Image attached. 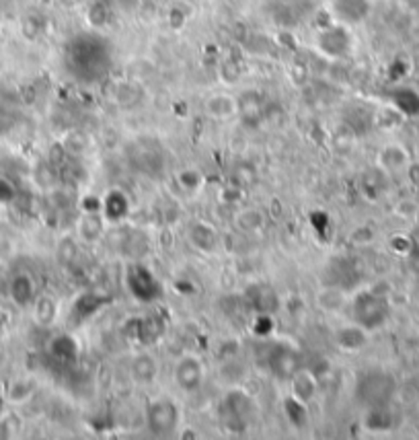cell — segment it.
Masks as SVG:
<instances>
[{
  "instance_id": "cell-1",
  "label": "cell",
  "mask_w": 419,
  "mask_h": 440,
  "mask_svg": "<svg viewBox=\"0 0 419 440\" xmlns=\"http://www.w3.org/2000/svg\"><path fill=\"white\" fill-rule=\"evenodd\" d=\"M148 430L157 437H170L179 426V408L173 399L161 397L148 405L146 412Z\"/></svg>"
},
{
  "instance_id": "cell-2",
  "label": "cell",
  "mask_w": 419,
  "mask_h": 440,
  "mask_svg": "<svg viewBox=\"0 0 419 440\" xmlns=\"http://www.w3.org/2000/svg\"><path fill=\"white\" fill-rule=\"evenodd\" d=\"M355 321L364 329H376L380 327L389 317V305L382 296L374 292H366L355 298Z\"/></svg>"
},
{
  "instance_id": "cell-3",
  "label": "cell",
  "mask_w": 419,
  "mask_h": 440,
  "mask_svg": "<svg viewBox=\"0 0 419 440\" xmlns=\"http://www.w3.org/2000/svg\"><path fill=\"white\" fill-rule=\"evenodd\" d=\"M355 393L370 408L384 405L389 401L391 393H393V381L389 376H384L382 372H370L364 379H360Z\"/></svg>"
},
{
  "instance_id": "cell-4",
  "label": "cell",
  "mask_w": 419,
  "mask_h": 440,
  "mask_svg": "<svg viewBox=\"0 0 419 440\" xmlns=\"http://www.w3.org/2000/svg\"><path fill=\"white\" fill-rule=\"evenodd\" d=\"M245 303L257 315H273L280 309V296L269 284H253L245 290Z\"/></svg>"
},
{
  "instance_id": "cell-5",
  "label": "cell",
  "mask_w": 419,
  "mask_h": 440,
  "mask_svg": "<svg viewBox=\"0 0 419 440\" xmlns=\"http://www.w3.org/2000/svg\"><path fill=\"white\" fill-rule=\"evenodd\" d=\"M204 381V366L197 358L193 356H185L177 362L175 366V383L179 385V389L193 393L202 387Z\"/></svg>"
},
{
  "instance_id": "cell-6",
  "label": "cell",
  "mask_w": 419,
  "mask_h": 440,
  "mask_svg": "<svg viewBox=\"0 0 419 440\" xmlns=\"http://www.w3.org/2000/svg\"><path fill=\"white\" fill-rule=\"evenodd\" d=\"M269 368L273 372V376L282 379V381H290L302 366L296 352H292L290 348H275L269 354Z\"/></svg>"
},
{
  "instance_id": "cell-7",
  "label": "cell",
  "mask_w": 419,
  "mask_h": 440,
  "mask_svg": "<svg viewBox=\"0 0 419 440\" xmlns=\"http://www.w3.org/2000/svg\"><path fill=\"white\" fill-rule=\"evenodd\" d=\"M187 237H189V243L202 251V254H214L216 251V245H218V235H216V229L204 220H195L189 224V231H187Z\"/></svg>"
},
{
  "instance_id": "cell-8",
  "label": "cell",
  "mask_w": 419,
  "mask_h": 440,
  "mask_svg": "<svg viewBox=\"0 0 419 440\" xmlns=\"http://www.w3.org/2000/svg\"><path fill=\"white\" fill-rule=\"evenodd\" d=\"M366 344H368V329H364L358 323L343 325L335 332V346L341 352H360Z\"/></svg>"
},
{
  "instance_id": "cell-9",
  "label": "cell",
  "mask_w": 419,
  "mask_h": 440,
  "mask_svg": "<svg viewBox=\"0 0 419 440\" xmlns=\"http://www.w3.org/2000/svg\"><path fill=\"white\" fill-rule=\"evenodd\" d=\"M288 383H290V395L300 399V401H304V403H311L315 399L317 391H319L317 376L311 370H306V368H300Z\"/></svg>"
},
{
  "instance_id": "cell-10",
  "label": "cell",
  "mask_w": 419,
  "mask_h": 440,
  "mask_svg": "<svg viewBox=\"0 0 419 440\" xmlns=\"http://www.w3.org/2000/svg\"><path fill=\"white\" fill-rule=\"evenodd\" d=\"M204 109L214 119H228L239 113V101L228 93H214L206 99Z\"/></svg>"
},
{
  "instance_id": "cell-11",
  "label": "cell",
  "mask_w": 419,
  "mask_h": 440,
  "mask_svg": "<svg viewBox=\"0 0 419 440\" xmlns=\"http://www.w3.org/2000/svg\"><path fill=\"white\" fill-rule=\"evenodd\" d=\"M130 374L138 385H150L159 374V364L150 354H138L130 364Z\"/></svg>"
},
{
  "instance_id": "cell-12",
  "label": "cell",
  "mask_w": 419,
  "mask_h": 440,
  "mask_svg": "<svg viewBox=\"0 0 419 440\" xmlns=\"http://www.w3.org/2000/svg\"><path fill=\"white\" fill-rule=\"evenodd\" d=\"M378 165L384 171H399L409 165V153L401 144H387L378 155Z\"/></svg>"
},
{
  "instance_id": "cell-13",
  "label": "cell",
  "mask_w": 419,
  "mask_h": 440,
  "mask_svg": "<svg viewBox=\"0 0 419 440\" xmlns=\"http://www.w3.org/2000/svg\"><path fill=\"white\" fill-rule=\"evenodd\" d=\"M10 298L17 307H27L35 298V284L29 274H17L10 280Z\"/></svg>"
},
{
  "instance_id": "cell-14",
  "label": "cell",
  "mask_w": 419,
  "mask_h": 440,
  "mask_svg": "<svg viewBox=\"0 0 419 440\" xmlns=\"http://www.w3.org/2000/svg\"><path fill=\"white\" fill-rule=\"evenodd\" d=\"M319 46L321 50L327 54V56H341L347 46H349V39H347V33L339 27H327L321 37H319Z\"/></svg>"
},
{
  "instance_id": "cell-15",
  "label": "cell",
  "mask_w": 419,
  "mask_h": 440,
  "mask_svg": "<svg viewBox=\"0 0 419 440\" xmlns=\"http://www.w3.org/2000/svg\"><path fill=\"white\" fill-rule=\"evenodd\" d=\"M284 414L296 430H302L309 426V403H304L292 395H288L284 399Z\"/></svg>"
},
{
  "instance_id": "cell-16",
  "label": "cell",
  "mask_w": 419,
  "mask_h": 440,
  "mask_svg": "<svg viewBox=\"0 0 419 440\" xmlns=\"http://www.w3.org/2000/svg\"><path fill=\"white\" fill-rule=\"evenodd\" d=\"M77 233L86 243L97 241L103 235V218H101V214L99 212H84L83 216L79 218Z\"/></svg>"
},
{
  "instance_id": "cell-17",
  "label": "cell",
  "mask_w": 419,
  "mask_h": 440,
  "mask_svg": "<svg viewBox=\"0 0 419 440\" xmlns=\"http://www.w3.org/2000/svg\"><path fill=\"white\" fill-rule=\"evenodd\" d=\"M56 315H58V303L50 294H43V296L35 298V303H33V319H35V323H39L41 327H50L56 321Z\"/></svg>"
},
{
  "instance_id": "cell-18",
  "label": "cell",
  "mask_w": 419,
  "mask_h": 440,
  "mask_svg": "<svg viewBox=\"0 0 419 440\" xmlns=\"http://www.w3.org/2000/svg\"><path fill=\"white\" fill-rule=\"evenodd\" d=\"M263 212L257 210V208H243L235 214V227L239 233H245V235H253L257 231L263 229Z\"/></svg>"
},
{
  "instance_id": "cell-19",
  "label": "cell",
  "mask_w": 419,
  "mask_h": 440,
  "mask_svg": "<svg viewBox=\"0 0 419 440\" xmlns=\"http://www.w3.org/2000/svg\"><path fill=\"white\" fill-rule=\"evenodd\" d=\"M224 408H226L228 412H233L245 426H247V422L251 420L253 414H255V405H253L251 397H247V395H243V393H233V395H228Z\"/></svg>"
},
{
  "instance_id": "cell-20",
  "label": "cell",
  "mask_w": 419,
  "mask_h": 440,
  "mask_svg": "<svg viewBox=\"0 0 419 440\" xmlns=\"http://www.w3.org/2000/svg\"><path fill=\"white\" fill-rule=\"evenodd\" d=\"M103 212L113 222L121 220L128 214V198L121 191H109L103 202Z\"/></svg>"
},
{
  "instance_id": "cell-21",
  "label": "cell",
  "mask_w": 419,
  "mask_h": 440,
  "mask_svg": "<svg viewBox=\"0 0 419 440\" xmlns=\"http://www.w3.org/2000/svg\"><path fill=\"white\" fill-rule=\"evenodd\" d=\"M393 426V416L384 410V405H374L364 418V428L370 432H384Z\"/></svg>"
},
{
  "instance_id": "cell-22",
  "label": "cell",
  "mask_w": 419,
  "mask_h": 440,
  "mask_svg": "<svg viewBox=\"0 0 419 440\" xmlns=\"http://www.w3.org/2000/svg\"><path fill=\"white\" fill-rule=\"evenodd\" d=\"M317 305L321 311H327V313H337L339 309H343L345 305V292L337 286H329V288H323L319 294H317Z\"/></svg>"
},
{
  "instance_id": "cell-23",
  "label": "cell",
  "mask_w": 419,
  "mask_h": 440,
  "mask_svg": "<svg viewBox=\"0 0 419 440\" xmlns=\"http://www.w3.org/2000/svg\"><path fill=\"white\" fill-rule=\"evenodd\" d=\"M37 385L33 379H17L8 385V391H6V397L10 403H25L33 397Z\"/></svg>"
},
{
  "instance_id": "cell-24",
  "label": "cell",
  "mask_w": 419,
  "mask_h": 440,
  "mask_svg": "<svg viewBox=\"0 0 419 440\" xmlns=\"http://www.w3.org/2000/svg\"><path fill=\"white\" fill-rule=\"evenodd\" d=\"M50 350L62 362H75L79 358V344L72 336H58L52 342Z\"/></svg>"
},
{
  "instance_id": "cell-25",
  "label": "cell",
  "mask_w": 419,
  "mask_h": 440,
  "mask_svg": "<svg viewBox=\"0 0 419 440\" xmlns=\"http://www.w3.org/2000/svg\"><path fill=\"white\" fill-rule=\"evenodd\" d=\"M175 179H177L179 187L185 189V191H197L202 187V183H204V177L197 169H181L175 175Z\"/></svg>"
},
{
  "instance_id": "cell-26",
  "label": "cell",
  "mask_w": 419,
  "mask_h": 440,
  "mask_svg": "<svg viewBox=\"0 0 419 440\" xmlns=\"http://www.w3.org/2000/svg\"><path fill=\"white\" fill-rule=\"evenodd\" d=\"M239 111H241V115L245 117V119H259V115H261V101H259V97H255L253 93H247V95H243L241 99H239Z\"/></svg>"
},
{
  "instance_id": "cell-27",
  "label": "cell",
  "mask_w": 419,
  "mask_h": 440,
  "mask_svg": "<svg viewBox=\"0 0 419 440\" xmlns=\"http://www.w3.org/2000/svg\"><path fill=\"white\" fill-rule=\"evenodd\" d=\"M142 93L134 83H119L115 88V101L119 105H136L140 101Z\"/></svg>"
},
{
  "instance_id": "cell-28",
  "label": "cell",
  "mask_w": 419,
  "mask_h": 440,
  "mask_svg": "<svg viewBox=\"0 0 419 440\" xmlns=\"http://www.w3.org/2000/svg\"><path fill=\"white\" fill-rule=\"evenodd\" d=\"M58 258H60L62 264H75L77 258H79V247H77V243H75L72 239H64V241L60 243V247H58Z\"/></svg>"
},
{
  "instance_id": "cell-29",
  "label": "cell",
  "mask_w": 419,
  "mask_h": 440,
  "mask_svg": "<svg viewBox=\"0 0 419 440\" xmlns=\"http://www.w3.org/2000/svg\"><path fill=\"white\" fill-rule=\"evenodd\" d=\"M88 21H90V25H95V27H103V25H107V21H109V12H107V8H105L101 2L92 4V6H90V10H88Z\"/></svg>"
},
{
  "instance_id": "cell-30",
  "label": "cell",
  "mask_w": 419,
  "mask_h": 440,
  "mask_svg": "<svg viewBox=\"0 0 419 440\" xmlns=\"http://www.w3.org/2000/svg\"><path fill=\"white\" fill-rule=\"evenodd\" d=\"M220 77H222L224 83H237L241 79V70H239V66L235 62L228 60V62H224L220 66Z\"/></svg>"
},
{
  "instance_id": "cell-31",
  "label": "cell",
  "mask_w": 419,
  "mask_h": 440,
  "mask_svg": "<svg viewBox=\"0 0 419 440\" xmlns=\"http://www.w3.org/2000/svg\"><path fill=\"white\" fill-rule=\"evenodd\" d=\"M241 195H243V187H239V185H226L222 191H220V200L226 204H233V202H239L241 200Z\"/></svg>"
},
{
  "instance_id": "cell-32",
  "label": "cell",
  "mask_w": 419,
  "mask_h": 440,
  "mask_svg": "<svg viewBox=\"0 0 419 440\" xmlns=\"http://www.w3.org/2000/svg\"><path fill=\"white\" fill-rule=\"evenodd\" d=\"M21 420L17 418V416H6L4 418V422H2V432L6 434V437H14V434H19L21 432Z\"/></svg>"
},
{
  "instance_id": "cell-33",
  "label": "cell",
  "mask_w": 419,
  "mask_h": 440,
  "mask_svg": "<svg viewBox=\"0 0 419 440\" xmlns=\"http://www.w3.org/2000/svg\"><path fill=\"white\" fill-rule=\"evenodd\" d=\"M83 210L84 212H101L103 202L97 195H86V198H83Z\"/></svg>"
},
{
  "instance_id": "cell-34",
  "label": "cell",
  "mask_w": 419,
  "mask_h": 440,
  "mask_svg": "<svg viewBox=\"0 0 419 440\" xmlns=\"http://www.w3.org/2000/svg\"><path fill=\"white\" fill-rule=\"evenodd\" d=\"M280 212H282L280 200H271V214H273V216H280Z\"/></svg>"
}]
</instances>
